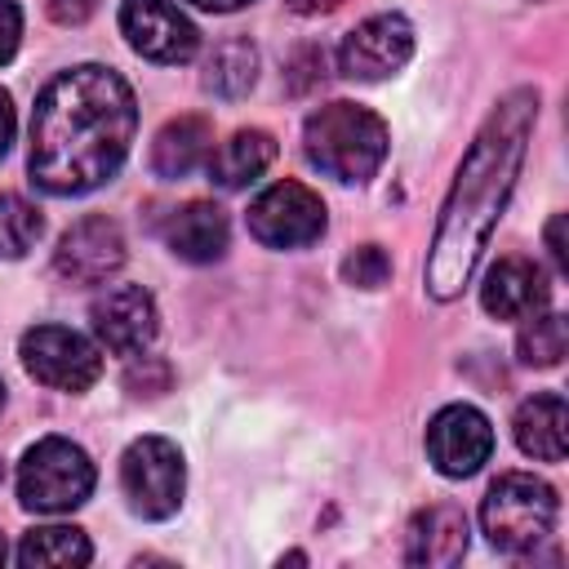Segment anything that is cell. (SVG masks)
Returning <instances> with one entry per match:
<instances>
[{
	"instance_id": "6da1fadb",
	"label": "cell",
	"mask_w": 569,
	"mask_h": 569,
	"mask_svg": "<svg viewBox=\"0 0 569 569\" xmlns=\"http://www.w3.org/2000/svg\"><path fill=\"white\" fill-rule=\"evenodd\" d=\"M138 129L133 89L120 71L80 62L58 71L31 111V182L49 196H84L116 178Z\"/></svg>"
},
{
	"instance_id": "7a4b0ae2",
	"label": "cell",
	"mask_w": 569,
	"mask_h": 569,
	"mask_svg": "<svg viewBox=\"0 0 569 569\" xmlns=\"http://www.w3.org/2000/svg\"><path fill=\"white\" fill-rule=\"evenodd\" d=\"M533 120H538V93L516 89L489 111L485 129L467 147L458 178L445 196L431 253H427V293L431 298L449 302L467 289V280L489 244V231L502 218L507 196L520 178Z\"/></svg>"
},
{
	"instance_id": "3957f363",
	"label": "cell",
	"mask_w": 569,
	"mask_h": 569,
	"mask_svg": "<svg viewBox=\"0 0 569 569\" xmlns=\"http://www.w3.org/2000/svg\"><path fill=\"white\" fill-rule=\"evenodd\" d=\"M387 124L360 107V102H329L320 111L307 116L302 129V151L307 160L338 178V182H365L378 173L382 156H387Z\"/></svg>"
},
{
	"instance_id": "277c9868",
	"label": "cell",
	"mask_w": 569,
	"mask_h": 569,
	"mask_svg": "<svg viewBox=\"0 0 569 569\" xmlns=\"http://www.w3.org/2000/svg\"><path fill=\"white\" fill-rule=\"evenodd\" d=\"M556 516H560L556 489L529 471L498 476L480 502V529L498 551H511V556H525L538 542H547L556 529Z\"/></svg>"
},
{
	"instance_id": "5b68a950",
	"label": "cell",
	"mask_w": 569,
	"mask_h": 569,
	"mask_svg": "<svg viewBox=\"0 0 569 569\" xmlns=\"http://www.w3.org/2000/svg\"><path fill=\"white\" fill-rule=\"evenodd\" d=\"M93 493V462L80 445L62 440V436H44L27 449L22 467H18V502L27 511H71Z\"/></svg>"
},
{
	"instance_id": "8992f818",
	"label": "cell",
	"mask_w": 569,
	"mask_h": 569,
	"mask_svg": "<svg viewBox=\"0 0 569 569\" xmlns=\"http://www.w3.org/2000/svg\"><path fill=\"white\" fill-rule=\"evenodd\" d=\"M182 453L164 436H142L120 458V489L142 520H169L182 502Z\"/></svg>"
},
{
	"instance_id": "52a82bcc",
	"label": "cell",
	"mask_w": 569,
	"mask_h": 569,
	"mask_svg": "<svg viewBox=\"0 0 569 569\" xmlns=\"http://www.w3.org/2000/svg\"><path fill=\"white\" fill-rule=\"evenodd\" d=\"M320 231H325V200L293 178L267 187L249 204V236L267 249H302L320 240Z\"/></svg>"
},
{
	"instance_id": "ba28073f",
	"label": "cell",
	"mask_w": 569,
	"mask_h": 569,
	"mask_svg": "<svg viewBox=\"0 0 569 569\" xmlns=\"http://www.w3.org/2000/svg\"><path fill=\"white\" fill-rule=\"evenodd\" d=\"M22 365L36 382L53 387V391H84L98 382L102 373V356L98 347L62 325H36L22 333Z\"/></svg>"
},
{
	"instance_id": "9c48e42d",
	"label": "cell",
	"mask_w": 569,
	"mask_h": 569,
	"mask_svg": "<svg viewBox=\"0 0 569 569\" xmlns=\"http://www.w3.org/2000/svg\"><path fill=\"white\" fill-rule=\"evenodd\" d=\"M120 31L133 44V53L151 62H187L200 44L196 22L173 4V0H124L120 4Z\"/></svg>"
},
{
	"instance_id": "30bf717a",
	"label": "cell",
	"mask_w": 569,
	"mask_h": 569,
	"mask_svg": "<svg viewBox=\"0 0 569 569\" xmlns=\"http://www.w3.org/2000/svg\"><path fill=\"white\" fill-rule=\"evenodd\" d=\"M427 453L440 476H476L493 453V427L476 405H445L427 422Z\"/></svg>"
},
{
	"instance_id": "8fae6325",
	"label": "cell",
	"mask_w": 569,
	"mask_h": 569,
	"mask_svg": "<svg viewBox=\"0 0 569 569\" xmlns=\"http://www.w3.org/2000/svg\"><path fill=\"white\" fill-rule=\"evenodd\" d=\"M413 53V27L400 13H373L365 18L338 49V71L347 80H387L396 76Z\"/></svg>"
},
{
	"instance_id": "7c38bea8",
	"label": "cell",
	"mask_w": 569,
	"mask_h": 569,
	"mask_svg": "<svg viewBox=\"0 0 569 569\" xmlns=\"http://www.w3.org/2000/svg\"><path fill=\"white\" fill-rule=\"evenodd\" d=\"M89 320H93V333L107 351L116 356H142L156 338V298L142 289V284H111L107 293L93 298L89 307Z\"/></svg>"
},
{
	"instance_id": "4fadbf2b",
	"label": "cell",
	"mask_w": 569,
	"mask_h": 569,
	"mask_svg": "<svg viewBox=\"0 0 569 569\" xmlns=\"http://www.w3.org/2000/svg\"><path fill=\"white\" fill-rule=\"evenodd\" d=\"M124 267V236L111 218H80L53 249V271L71 284H102Z\"/></svg>"
},
{
	"instance_id": "5bb4252c",
	"label": "cell",
	"mask_w": 569,
	"mask_h": 569,
	"mask_svg": "<svg viewBox=\"0 0 569 569\" xmlns=\"http://www.w3.org/2000/svg\"><path fill=\"white\" fill-rule=\"evenodd\" d=\"M547 298H551V289H547L542 267L529 262V258H520V253L498 258L489 267L485 284H480V302H485V311L493 320H525V316L542 311Z\"/></svg>"
},
{
	"instance_id": "9a60e30c",
	"label": "cell",
	"mask_w": 569,
	"mask_h": 569,
	"mask_svg": "<svg viewBox=\"0 0 569 569\" xmlns=\"http://www.w3.org/2000/svg\"><path fill=\"white\" fill-rule=\"evenodd\" d=\"M467 556V516L453 502H436L422 507L409 529H405V560L409 565H427V569H445L458 565Z\"/></svg>"
},
{
	"instance_id": "2e32d148",
	"label": "cell",
	"mask_w": 569,
	"mask_h": 569,
	"mask_svg": "<svg viewBox=\"0 0 569 569\" xmlns=\"http://www.w3.org/2000/svg\"><path fill=\"white\" fill-rule=\"evenodd\" d=\"M516 445L538 462H560L569 449V409L565 396L538 391L516 409Z\"/></svg>"
},
{
	"instance_id": "e0dca14e",
	"label": "cell",
	"mask_w": 569,
	"mask_h": 569,
	"mask_svg": "<svg viewBox=\"0 0 569 569\" xmlns=\"http://www.w3.org/2000/svg\"><path fill=\"white\" fill-rule=\"evenodd\" d=\"M227 236H231L227 213H222L213 200H191V204H182V209L169 218V227H164L169 249H173L178 258H187V262H213V258H222V253H227Z\"/></svg>"
},
{
	"instance_id": "ac0fdd59",
	"label": "cell",
	"mask_w": 569,
	"mask_h": 569,
	"mask_svg": "<svg viewBox=\"0 0 569 569\" xmlns=\"http://www.w3.org/2000/svg\"><path fill=\"white\" fill-rule=\"evenodd\" d=\"M209 151H213V124L204 116H178L151 142V169L156 178H187L209 160Z\"/></svg>"
},
{
	"instance_id": "d6986e66",
	"label": "cell",
	"mask_w": 569,
	"mask_h": 569,
	"mask_svg": "<svg viewBox=\"0 0 569 569\" xmlns=\"http://www.w3.org/2000/svg\"><path fill=\"white\" fill-rule=\"evenodd\" d=\"M271 160H276V138L267 129H236L218 151H209L204 164H209V178L218 187L236 191V187L253 182Z\"/></svg>"
},
{
	"instance_id": "ffe728a7",
	"label": "cell",
	"mask_w": 569,
	"mask_h": 569,
	"mask_svg": "<svg viewBox=\"0 0 569 569\" xmlns=\"http://www.w3.org/2000/svg\"><path fill=\"white\" fill-rule=\"evenodd\" d=\"M93 547L84 538V529L76 525H40L31 533H22V547H18V565L27 569H67V565H89Z\"/></svg>"
},
{
	"instance_id": "44dd1931",
	"label": "cell",
	"mask_w": 569,
	"mask_h": 569,
	"mask_svg": "<svg viewBox=\"0 0 569 569\" xmlns=\"http://www.w3.org/2000/svg\"><path fill=\"white\" fill-rule=\"evenodd\" d=\"M258 80V49L249 40H227L204 62V89L213 98H244Z\"/></svg>"
},
{
	"instance_id": "7402d4cb",
	"label": "cell",
	"mask_w": 569,
	"mask_h": 569,
	"mask_svg": "<svg viewBox=\"0 0 569 569\" xmlns=\"http://www.w3.org/2000/svg\"><path fill=\"white\" fill-rule=\"evenodd\" d=\"M565 347H569L565 316H556V311H547V307L533 311V316H525V329H520V338H516V351H520L525 365L551 369V365H560Z\"/></svg>"
},
{
	"instance_id": "603a6c76",
	"label": "cell",
	"mask_w": 569,
	"mask_h": 569,
	"mask_svg": "<svg viewBox=\"0 0 569 569\" xmlns=\"http://www.w3.org/2000/svg\"><path fill=\"white\" fill-rule=\"evenodd\" d=\"M44 231L40 209L18 196V191H0V258H22Z\"/></svg>"
},
{
	"instance_id": "cb8c5ba5",
	"label": "cell",
	"mask_w": 569,
	"mask_h": 569,
	"mask_svg": "<svg viewBox=\"0 0 569 569\" xmlns=\"http://www.w3.org/2000/svg\"><path fill=\"white\" fill-rule=\"evenodd\" d=\"M387 276H391V258L382 253V244H360L342 262V280L347 284H360V289H378Z\"/></svg>"
},
{
	"instance_id": "d4e9b609",
	"label": "cell",
	"mask_w": 569,
	"mask_h": 569,
	"mask_svg": "<svg viewBox=\"0 0 569 569\" xmlns=\"http://www.w3.org/2000/svg\"><path fill=\"white\" fill-rule=\"evenodd\" d=\"M124 387H129L133 396H160V391L169 387V365H160V360L142 356V365H133V369H129Z\"/></svg>"
},
{
	"instance_id": "484cf974",
	"label": "cell",
	"mask_w": 569,
	"mask_h": 569,
	"mask_svg": "<svg viewBox=\"0 0 569 569\" xmlns=\"http://www.w3.org/2000/svg\"><path fill=\"white\" fill-rule=\"evenodd\" d=\"M44 9H49V18L58 27H80L84 18H93L98 0H44Z\"/></svg>"
},
{
	"instance_id": "4316f807",
	"label": "cell",
	"mask_w": 569,
	"mask_h": 569,
	"mask_svg": "<svg viewBox=\"0 0 569 569\" xmlns=\"http://www.w3.org/2000/svg\"><path fill=\"white\" fill-rule=\"evenodd\" d=\"M18 36H22V13H18V4H13V0H0V62H9V58H13Z\"/></svg>"
},
{
	"instance_id": "83f0119b",
	"label": "cell",
	"mask_w": 569,
	"mask_h": 569,
	"mask_svg": "<svg viewBox=\"0 0 569 569\" xmlns=\"http://www.w3.org/2000/svg\"><path fill=\"white\" fill-rule=\"evenodd\" d=\"M560 231H565V218L556 213V218L547 222V249H551V258H556V267L565 271V267H569V258H565V236H560Z\"/></svg>"
},
{
	"instance_id": "f1b7e54d",
	"label": "cell",
	"mask_w": 569,
	"mask_h": 569,
	"mask_svg": "<svg viewBox=\"0 0 569 569\" xmlns=\"http://www.w3.org/2000/svg\"><path fill=\"white\" fill-rule=\"evenodd\" d=\"M13 102H9V93L0 89V160L9 156V142H13Z\"/></svg>"
},
{
	"instance_id": "f546056e",
	"label": "cell",
	"mask_w": 569,
	"mask_h": 569,
	"mask_svg": "<svg viewBox=\"0 0 569 569\" xmlns=\"http://www.w3.org/2000/svg\"><path fill=\"white\" fill-rule=\"evenodd\" d=\"M342 0H289V9L293 13H329V9H338Z\"/></svg>"
},
{
	"instance_id": "4dcf8cb0",
	"label": "cell",
	"mask_w": 569,
	"mask_h": 569,
	"mask_svg": "<svg viewBox=\"0 0 569 569\" xmlns=\"http://www.w3.org/2000/svg\"><path fill=\"white\" fill-rule=\"evenodd\" d=\"M191 4L213 9V13H231V9H240V4H249V0H191Z\"/></svg>"
},
{
	"instance_id": "1f68e13d",
	"label": "cell",
	"mask_w": 569,
	"mask_h": 569,
	"mask_svg": "<svg viewBox=\"0 0 569 569\" xmlns=\"http://www.w3.org/2000/svg\"><path fill=\"white\" fill-rule=\"evenodd\" d=\"M4 556H9V547H4V538H0V565H4Z\"/></svg>"
},
{
	"instance_id": "d6a6232c",
	"label": "cell",
	"mask_w": 569,
	"mask_h": 569,
	"mask_svg": "<svg viewBox=\"0 0 569 569\" xmlns=\"http://www.w3.org/2000/svg\"><path fill=\"white\" fill-rule=\"evenodd\" d=\"M0 405H4V378H0Z\"/></svg>"
},
{
	"instance_id": "836d02e7",
	"label": "cell",
	"mask_w": 569,
	"mask_h": 569,
	"mask_svg": "<svg viewBox=\"0 0 569 569\" xmlns=\"http://www.w3.org/2000/svg\"><path fill=\"white\" fill-rule=\"evenodd\" d=\"M0 476H4V462H0Z\"/></svg>"
}]
</instances>
